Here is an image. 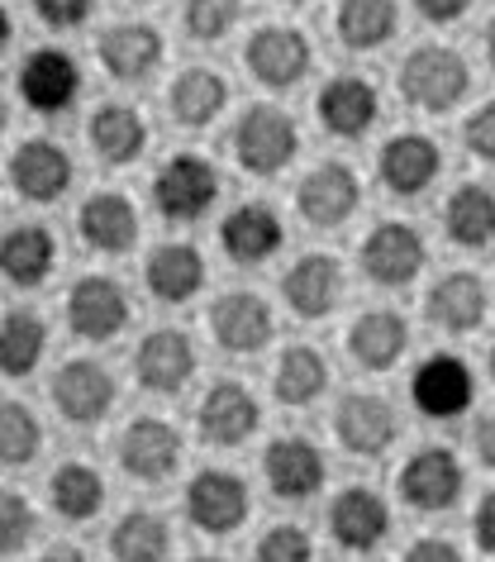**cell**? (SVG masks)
<instances>
[{
  "instance_id": "obj_1",
  "label": "cell",
  "mask_w": 495,
  "mask_h": 562,
  "mask_svg": "<svg viewBox=\"0 0 495 562\" xmlns=\"http://www.w3.org/2000/svg\"><path fill=\"white\" fill-rule=\"evenodd\" d=\"M466 87H472L466 63L443 44L415 48L401 67V91H405V101L419 110H452L466 95Z\"/></svg>"
},
{
  "instance_id": "obj_2",
  "label": "cell",
  "mask_w": 495,
  "mask_h": 562,
  "mask_svg": "<svg viewBox=\"0 0 495 562\" xmlns=\"http://www.w3.org/2000/svg\"><path fill=\"white\" fill-rule=\"evenodd\" d=\"M220 195V172L195 153H177L172 162H162V172L153 177V205L162 210L167 220L191 224L201 220Z\"/></svg>"
},
{
  "instance_id": "obj_3",
  "label": "cell",
  "mask_w": 495,
  "mask_h": 562,
  "mask_svg": "<svg viewBox=\"0 0 495 562\" xmlns=\"http://www.w3.org/2000/svg\"><path fill=\"white\" fill-rule=\"evenodd\" d=\"M295 148H301V134H295L291 115H281L272 105H252L248 115L234 124V158L258 177L281 172V167L295 158Z\"/></svg>"
},
{
  "instance_id": "obj_4",
  "label": "cell",
  "mask_w": 495,
  "mask_h": 562,
  "mask_svg": "<svg viewBox=\"0 0 495 562\" xmlns=\"http://www.w3.org/2000/svg\"><path fill=\"white\" fill-rule=\"evenodd\" d=\"M458 496H462V462L448 448H419L401 468V501L409 510L438 515V510H452Z\"/></svg>"
},
{
  "instance_id": "obj_5",
  "label": "cell",
  "mask_w": 495,
  "mask_h": 562,
  "mask_svg": "<svg viewBox=\"0 0 495 562\" xmlns=\"http://www.w3.org/2000/svg\"><path fill=\"white\" fill-rule=\"evenodd\" d=\"M409 401L419 405V415L429 419H452L462 415L466 405L476 401V382L472 368L452 353H434L429 362H419L415 376H409Z\"/></svg>"
},
{
  "instance_id": "obj_6",
  "label": "cell",
  "mask_w": 495,
  "mask_h": 562,
  "mask_svg": "<svg viewBox=\"0 0 495 562\" xmlns=\"http://www.w3.org/2000/svg\"><path fill=\"white\" fill-rule=\"evenodd\" d=\"M424 238L419 229L391 220V224H376L362 244V272L376 281V286H409L419 272H424Z\"/></svg>"
},
{
  "instance_id": "obj_7",
  "label": "cell",
  "mask_w": 495,
  "mask_h": 562,
  "mask_svg": "<svg viewBox=\"0 0 495 562\" xmlns=\"http://www.w3.org/2000/svg\"><path fill=\"white\" fill-rule=\"evenodd\" d=\"M67 325H72L77 339H115V334L130 325V296H124L120 281L110 277H81L67 296Z\"/></svg>"
},
{
  "instance_id": "obj_8",
  "label": "cell",
  "mask_w": 495,
  "mask_h": 562,
  "mask_svg": "<svg viewBox=\"0 0 495 562\" xmlns=\"http://www.w3.org/2000/svg\"><path fill=\"white\" fill-rule=\"evenodd\" d=\"M187 515H191V525L205 529V533H234L248 519V486H244V476L220 472V468L191 476Z\"/></svg>"
},
{
  "instance_id": "obj_9",
  "label": "cell",
  "mask_w": 495,
  "mask_h": 562,
  "mask_svg": "<svg viewBox=\"0 0 495 562\" xmlns=\"http://www.w3.org/2000/svg\"><path fill=\"white\" fill-rule=\"evenodd\" d=\"M272 305L258 291H229L210 311V329H215V344L224 353H258L272 339Z\"/></svg>"
},
{
  "instance_id": "obj_10",
  "label": "cell",
  "mask_w": 495,
  "mask_h": 562,
  "mask_svg": "<svg viewBox=\"0 0 495 562\" xmlns=\"http://www.w3.org/2000/svg\"><path fill=\"white\" fill-rule=\"evenodd\" d=\"M244 58H248V72L258 77L262 87L286 91L310 72V38L301 30H277V24H267V30L248 38Z\"/></svg>"
},
{
  "instance_id": "obj_11",
  "label": "cell",
  "mask_w": 495,
  "mask_h": 562,
  "mask_svg": "<svg viewBox=\"0 0 495 562\" xmlns=\"http://www.w3.org/2000/svg\"><path fill=\"white\" fill-rule=\"evenodd\" d=\"M362 201V187H358V172L344 162H324L315 167L301 191H295V205H301V215L315 224V229H334V224H344L352 210Z\"/></svg>"
},
{
  "instance_id": "obj_12",
  "label": "cell",
  "mask_w": 495,
  "mask_h": 562,
  "mask_svg": "<svg viewBox=\"0 0 495 562\" xmlns=\"http://www.w3.org/2000/svg\"><path fill=\"white\" fill-rule=\"evenodd\" d=\"M181 462V434L167 419H134L120 434V468L138 482H162Z\"/></svg>"
},
{
  "instance_id": "obj_13",
  "label": "cell",
  "mask_w": 495,
  "mask_h": 562,
  "mask_svg": "<svg viewBox=\"0 0 495 562\" xmlns=\"http://www.w3.org/2000/svg\"><path fill=\"white\" fill-rule=\"evenodd\" d=\"M334 429H338V443H344L348 453L376 458V453H386V448L395 443V429H401V425H395L391 401L358 391V396H344V401H338Z\"/></svg>"
},
{
  "instance_id": "obj_14",
  "label": "cell",
  "mask_w": 495,
  "mask_h": 562,
  "mask_svg": "<svg viewBox=\"0 0 495 562\" xmlns=\"http://www.w3.org/2000/svg\"><path fill=\"white\" fill-rule=\"evenodd\" d=\"M53 405L63 411V419L72 425H95L110 405H115V376H110L101 362H67V368L53 376Z\"/></svg>"
},
{
  "instance_id": "obj_15",
  "label": "cell",
  "mask_w": 495,
  "mask_h": 562,
  "mask_svg": "<svg viewBox=\"0 0 495 562\" xmlns=\"http://www.w3.org/2000/svg\"><path fill=\"white\" fill-rule=\"evenodd\" d=\"M77 91H81V72L63 48H38L24 58V67H20L24 105L44 110V115H58V110H67L77 101Z\"/></svg>"
},
{
  "instance_id": "obj_16",
  "label": "cell",
  "mask_w": 495,
  "mask_h": 562,
  "mask_svg": "<svg viewBox=\"0 0 495 562\" xmlns=\"http://www.w3.org/2000/svg\"><path fill=\"white\" fill-rule=\"evenodd\" d=\"M281 296L301 319H324L344 296V267L329 252H305L281 281Z\"/></svg>"
},
{
  "instance_id": "obj_17",
  "label": "cell",
  "mask_w": 495,
  "mask_h": 562,
  "mask_svg": "<svg viewBox=\"0 0 495 562\" xmlns=\"http://www.w3.org/2000/svg\"><path fill=\"white\" fill-rule=\"evenodd\" d=\"M134 372H138V386L144 391H162L172 396L191 382L195 372V348L181 329H153L144 344H138V358H134Z\"/></svg>"
},
{
  "instance_id": "obj_18",
  "label": "cell",
  "mask_w": 495,
  "mask_h": 562,
  "mask_svg": "<svg viewBox=\"0 0 495 562\" xmlns=\"http://www.w3.org/2000/svg\"><path fill=\"white\" fill-rule=\"evenodd\" d=\"M10 181H15V191L24 201H58V195L72 187V158L48 144V138H30V144L15 148V158H10Z\"/></svg>"
},
{
  "instance_id": "obj_19",
  "label": "cell",
  "mask_w": 495,
  "mask_h": 562,
  "mask_svg": "<svg viewBox=\"0 0 495 562\" xmlns=\"http://www.w3.org/2000/svg\"><path fill=\"white\" fill-rule=\"evenodd\" d=\"M201 434L210 443H220V448H234V443H244L258 434V401H252V391L248 386H238V382H220V386H210V396L201 401Z\"/></svg>"
},
{
  "instance_id": "obj_20",
  "label": "cell",
  "mask_w": 495,
  "mask_h": 562,
  "mask_svg": "<svg viewBox=\"0 0 495 562\" xmlns=\"http://www.w3.org/2000/svg\"><path fill=\"white\" fill-rule=\"evenodd\" d=\"M262 472L281 501H305L324 486V453L310 439H277L262 458Z\"/></svg>"
},
{
  "instance_id": "obj_21",
  "label": "cell",
  "mask_w": 495,
  "mask_h": 562,
  "mask_svg": "<svg viewBox=\"0 0 495 562\" xmlns=\"http://www.w3.org/2000/svg\"><path fill=\"white\" fill-rule=\"evenodd\" d=\"M329 529L334 539L352 548V553H372V548L386 539L391 529V515H386V501L367 486H348L344 496L329 505Z\"/></svg>"
},
{
  "instance_id": "obj_22",
  "label": "cell",
  "mask_w": 495,
  "mask_h": 562,
  "mask_svg": "<svg viewBox=\"0 0 495 562\" xmlns=\"http://www.w3.org/2000/svg\"><path fill=\"white\" fill-rule=\"evenodd\" d=\"M77 234L87 238L95 252H130L138 244V210L130 195L120 191H101L81 205L77 215Z\"/></svg>"
},
{
  "instance_id": "obj_23",
  "label": "cell",
  "mask_w": 495,
  "mask_h": 562,
  "mask_svg": "<svg viewBox=\"0 0 495 562\" xmlns=\"http://www.w3.org/2000/svg\"><path fill=\"white\" fill-rule=\"evenodd\" d=\"M376 115H381L376 87L362 77H334L329 87L319 91V120H324V130L338 138H362L376 124Z\"/></svg>"
},
{
  "instance_id": "obj_24",
  "label": "cell",
  "mask_w": 495,
  "mask_h": 562,
  "mask_svg": "<svg viewBox=\"0 0 495 562\" xmlns=\"http://www.w3.org/2000/svg\"><path fill=\"white\" fill-rule=\"evenodd\" d=\"M438 167H443V158H438L434 138H424V134H395L391 144L381 148L376 172H381V181H386L395 195H419L438 177Z\"/></svg>"
},
{
  "instance_id": "obj_25",
  "label": "cell",
  "mask_w": 495,
  "mask_h": 562,
  "mask_svg": "<svg viewBox=\"0 0 495 562\" xmlns=\"http://www.w3.org/2000/svg\"><path fill=\"white\" fill-rule=\"evenodd\" d=\"M281 220H277V210L272 205H238L229 220L220 224V244L224 252H229L234 262H267L272 252L281 248Z\"/></svg>"
},
{
  "instance_id": "obj_26",
  "label": "cell",
  "mask_w": 495,
  "mask_h": 562,
  "mask_svg": "<svg viewBox=\"0 0 495 562\" xmlns=\"http://www.w3.org/2000/svg\"><path fill=\"white\" fill-rule=\"evenodd\" d=\"M486 281L476 272H448L443 281H434L429 291V319L443 325L448 334H466L486 319Z\"/></svg>"
},
{
  "instance_id": "obj_27",
  "label": "cell",
  "mask_w": 495,
  "mask_h": 562,
  "mask_svg": "<svg viewBox=\"0 0 495 562\" xmlns=\"http://www.w3.org/2000/svg\"><path fill=\"white\" fill-rule=\"evenodd\" d=\"M148 291L158 301L167 305H181V301H191L195 291H201V281H205V258L195 252L191 244H162V248H153L148 252Z\"/></svg>"
},
{
  "instance_id": "obj_28",
  "label": "cell",
  "mask_w": 495,
  "mask_h": 562,
  "mask_svg": "<svg viewBox=\"0 0 495 562\" xmlns=\"http://www.w3.org/2000/svg\"><path fill=\"white\" fill-rule=\"evenodd\" d=\"M101 63L120 81L148 77L162 63V34L153 24H115V30L101 34Z\"/></svg>"
},
{
  "instance_id": "obj_29",
  "label": "cell",
  "mask_w": 495,
  "mask_h": 562,
  "mask_svg": "<svg viewBox=\"0 0 495 562\" xmlns=\"http://www.w3.org/2000/svg\"><path fill=\"white\" fill-rule=\"evenodd\" d=\"M405 344H409V325H405V315H395V311H367L358 325L348 329V353L372 372L401 362Z\"/></svg>"
},
{
  "instance_id": "obj_30",
  "label": "cell",
  "mask_w": 495,
  "mask_h": 562,
  "mask_svg": "<svg viewBox=\"0 0 495 562\" xmlns=\"http://www.w3.org/2000/svg\"><path fill=\"white\" fill-rule=\"evenodd\" d=\"M53 258H58V244L44 224H15L0 244V267L15 286H38L53 272Z\"/></svg>"
},
{
  "instance_id": "obj_31",
  "label": "cell",
  "mask_w": 495,
  "mask_h": 562,
  "mask_svg": "<svg viewBox=\"0 0 495 562\" xmlns=\"http://www.w3.org/2000/svg\"><path fill=\"white\" fill-rule=\"evenodd\" d=\"M443 224L458 248H486L495 238V191L476 187V181L458 187L443 205Z\"/></svg>"
},
{
  "instance_id": "obj_32",
  "label": "cell",
  "mask_w": 495,
  "mask_h": 562,
  "mask_svg": "<svg viewBox=\"0 0 495 562\" xmlns=\"http://www.w3.org/2000/svg\"><path fill=\"white\" fill-rule=\"evenodd\" d=\"M91 144H95V153H101L110 167H124V162H134L138 153H144L148 124L138 120V110L110 101V105H101L91 115Z\"/></svg>"
},
{
  "instance_id": "obj_33",
  "label": "cell",
  "mask_w": 495,
  "mask_h": 562,
  "mask_svg": "<svg viewBox=\"0 0 495 562\" xmlns=\"http://www.w3.org/2000/svg\"><path fill=\"white\" fill-rule=\"evenodd\" d=\"M224 101H229V87H224V77L210 72V67H187L172 87V115H177V124H187V130L210 124L224 110Z\"/></svg>"
},
{
  "instance_id": "obj_34",
  "label": "cell",
  "mask_w": 495,
  "mask_h": 562,
  "mask_svg": "<svg viewBox=\"0 0 495 562\" xmlns=\"http://www.w3.org/2000/svg\"><path fill=\"white\" fill-rule=\"evenodd\" d=\"M324 386H329V362H324V353H315V348H305V344L281 353L277 376H272V391L281 405H310Z\"/></svg>"
},
{
  "instance_id": "obj_35",
  "label": "cell",
  "mask_w": 495,
  "mask_h": 562,
  "mask_svg": "<svg viewBox=\"0 0 495 562\" xmlns=\"http://www.w3.org/2000/svg\"><path fill=\"white\" fill-rule=\"evenodd\" d=\"M395 0H344L338 5V38L344 48L372 53L395 34Z\"/></svg>"
},
{
  "instance_id": "obj_36",
  "label": "cell",
  "mask_w": 495,
  "mask_h": 562,
  "mask_svg": "<svg viewBox=\"0 0 495 562\" xmlns=\"http://www.w3.org/2000/svg\"><path fill=\"white\" fill-rule=\"evenodd\" d=\"M53 510L63 519H95L105 505V476L87 468V462H67L53 472Z\"/></svg>"
},
{
  "instance_id": "obj_37",
  "label": "cell",
  "mask_w": 495,
  "mask_h": 562,
  "mask_svg": "<svg viewBox=\"0 0 495 562\" xmlns=\"http://www.w3.org/2000/svg\"><path fill=\"white\" fill-rule=\"evenodd\" d=\"M110 553L124 558V562H158L172 553V533H167V519L162 515H148V510H130L110 533Z\"/></svg>"
},
{
  "instance_id": "obj_38",
  "label": "cell",
  "mask_w": 495,
  "mask_h": 562,
  "mask_svg": "<svg viewBox=\"0 0 495 562\" xmlns=\"http://www.w3.org/2000/svg\"><path fill=\"white\" fill-rule=\"evenodd\" d=\"M44 344H48L44 319L30 311H10L5 325H0V368H5V376H30L38 358H44Z\"/></svg>"
},
{
  "instance_id": "obj_39",
  "label": "cell",
  "mask_w": 495,
  "mask_h": 562,
  "mask_svg": "<svg viewBox=\"0 0 495 562\" xmlns=\"http://www.w3.org/2000/svg\"><path fill=\"white\" fill-rule=\"evenodd\" d=\"M38 443H44V429H38V415L30 405H20V401L0 405V458H5V468L34 462Z\"/></svg>"
},
{
  "instance_id": "obj_40",
  "label": "cell",
  "mask_w": 495,
  "mask_h": 562,
  "mask_svg": "<svg viewBox=\"0 0 495 562\" xmlns=\"http://www.w3.org/2000/svg\"><path fill=\"white\" fill-rule=\"evenodd\" d=\"M234 20H238V0H191L187 5V34L205 38V44L229 34Z\"/></svg>"
},
{
  "instance_id": "obj_41",
  "label": "cell",
  "mask_w": 495,
  "mask_h": 562,
  "mask_svg": "<svg viewBox=\"0 0 495 562\" xmlns=\"http://www.w3.org/2000/svg\"><path fill=\"white\" fill-rule=\"evenodd\" d=\"M34 510L30 501L20 496V491H5V501H0V553H24V543L34 539Z\"/></svg>"
},
{
  "instance_id": "obj_42",
  "label": "cell",
  "mask_w": 495,
  "mask_h": 562,
  "mask_svg": "<svg viewBox=\"0 0 495 562\" xmlns=\"http://www.w3.org/2000/svg\"><path fill=\"white\" fill-rule=\"evenodd\" d=\"M258 558L262 562H310L315 558V543H310V533L301 525H277L262 533Z\"/></svg>"
},
{
  "instance_id": "obj_43",
  "label": "cell",
  "mask_w": 495,
  "mask_h": 562,
  "mask_svg": "<svg viewBox=\"0 0 495 562\" xmlns=\"http://www.w3.org/2000/svg\"><path fill=\"white\" fill-rule=\"evenodd\" d=\"M95 10V0H34V15L53 24V30H77V24H87Z\"/></svg>"
},
{
  "instance_id": "obj_44",
  "label": "cell",
  "mask_w": 495,
  "mask_h": 562,
  "mask_svg": "<svg viewBox=\"0 0 495 562\" xmlns=\"http://www.w3.org/2000/svg\"><path fill=\"white\" fill-rule=\"evenodd\" d=\"M462 144L472 148L481 162H495V101L481 105L476 115L462 124Z\"/></svg>"
},
{
  "instance_id": "obj_45",
  "label": "cell",
  "mask_w": 495,
  "mask_h": 562,
  "mask_svg": "<svg viewBox=\"0 0 495 562\" xmlns=\"http://www.w3.org/2000/svg\"><path fill=\"white\" fill-rule=\"evenodd\" d=\"M472 525H476V543H481V553H491V558H495V491H486V496H481Z\"/></svg>"
},
{
  "instance_id": "obj_46",
  "label": "cell",
  "mask_w": 495,
  "mask_h": 562,
  "mask_svg": "<svg viewBox=\"0 0 495 562\" xmlns=\"http://www.w3.org/2000/svg\"><path fill=\"white\" fill-rule=\"evenodd\" d=\"M405 558H409V562H458L462 553H458L452 543H443V539H419V543L405 548Z\"/></svg>"
},
{
  "instance_id": "obj_47",
  "label": "cell",
  "mask_w": 495,
  "mask_h": 562,
  "mask_svg": "<svg viewBox=\"0 0 495 562\" xmlns=\"http://www.w3.org/2000/svg\"><path fill=\"white\" fill-rule=\"evenodd\" d=\"M415 5H419V15H424V20L452 24L458 15H466V5H472V0H415Z\"/></svg>"
},
{
  "instance_id": "obj_48",
  "label": "cell",
  "mask_w": 495,
  "mask_h": 562,
  "mask_svg": "<svg viewBox=\"0 0 495 562\" xmlns=\"http://www.w3.org/2000/svg\"><path fill=\"white\" fill-rule=\"evenodd\" d=\"M476 453H481V462L486 468H495V415H486L476 425Z\"/></svg>"
},
{
  "instance_id": "obj_49",
  "label": "cell",
  "mask_w": 495,
  "mask_h": 562,
  "mask_svg": "<svg viewBox=\"0 0 495 562\" xmlns=\"http://www.w3.org/2000/svg\"><path fill=\"white\" fill-rule=\"evenodd\" d=\"M486 53H491V67H495V20L486 24Z\"/></svg>"
},
{
  "instance_id": "obj_50",
  "label": "cell",
  "mask_w": 495,
  "mask_h": 562,
  "mask_svg": "<svg viewBox=\"0 0 495 562\" xmlns=\"http://www.w3.org/2000/svg\"><path fill=\"white\" fill-rule=\"evenodd\" d=\"M491 376H495V348H491Z\"/></svg>"
},
{
  "instance_id": "obj_51",
  "label": "cell",
  "mask_w": 495,
  "mask_h": 562,
  "mask_svg": "<svg viewBox=\"0 0 495 562\" xmlns=\"http://www.w3.org/2000/svg\"><path fill=\"white\" fill-rule=\"evenodd\" d=\"M286 5H301V0H286Z\"/></svg>"
}]
</instances>
